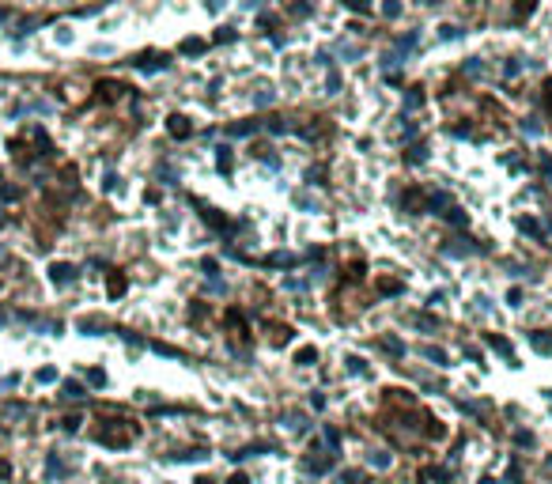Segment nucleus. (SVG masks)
<instances>
[{"label":"nucleus","instance_id":"obj_1","mask_svg":"<svg viewBox=\"0 0 552 484\" xmlns=\"http://www.w3.org/2000/svg\"><path fill=\"white\" fill-rule=\"evenodd\" d=\"M53 280H57V284H68V280H72V269H68V265H53Z\"/></svg>","mask_w":552,"mask_h":484}]
</instances>
